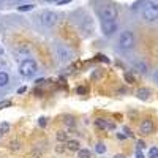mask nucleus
Segmentation results:
<instances>
[{
  "mask_svg": "<svg viewBox=\"0 0 158 158\" xmlns=\"http://www.w3.org/2000/svg\"><path fill=\"white\" fill-rule=\"evenodd\" d=\"M63 122H65V125H68V127H71V128L76 125L74 117H71V115H65V117H63Z\"/></svg>",
  "mask_w": 158,
  "mask_h": 158,
  "instance_id": "obj_13",
  "label": "nucleus"
},
{
  "mask_svg": "<svg viewBox=\"0 0 158 158\" xmlns=\"http://www.w3.org/2000/svg\"><path fill=\"white\" fill-rule=\"evenodd\" d=\"M5 106H11V101H10V100H6V101H2V103H0V109L5 108Z\"/></svg>",
  "mask_w": 158,
  "mask_h": 158,
  "instance_id": "obj_21",
  "label": "nucleus"
},
{
  "mask_svg": "<svg viewBox=\"0 0 158 158\" xmlns=\"http://www.w3.org/2000/svg\"><path fill=\"white\" fill-rule=\"evenodd\" d=\"M153 79H155V81H156V84H158V70L153 73Z\"/></svg>",
  "mask_w": 158,
  "mask_h": 158,
  "instance_id": "obj_26",
  "label": "nucleus"
},
{
  "mask_svg": "<svg viewBox=\"0 0 158 158\" xmlns=\"http://www.w3.org/2000/svg\"><path fill=\"white\" fill-rule=\"evenodd\" d=\"M136 95H138L139 100H149V97H150V90H149V89H139V90L136 92Z\"/></svg>",
  "mask_w": 158,
  "mask_h": 158,
  "instance_id": "obj_9",
  "label": "nucleus"
},
{
  "mask_svg": "<svg viewBox=\"0 0 158 158\" xmlns=\"http://www.w3.org/2000/svg\"><path fill=\"white\" fill-rule=\"evenodd\" d=\"M67 147L68 150H71V152H77L79 150V142L77 141H74V139H70V141H67Z\"/></svg>",
  "mask_w": 158,
  "mask_h": 158,
  "instance_id": "obj_10",
  "label": "nucleus"
},
{
  "mask_svg": "<svg viewBox=\"0 0 158 158\" xmlns=\"http://www.w3.org/2000/svg\"><path fill=\"white\" fill-rule=\"evenodd\" d=\"M136 158H144V155H142V153L138 150V153H136Z\"/></svg>",
  "mask_w": 158,
  "mask_h": 158,
  "instance_id": "obj_29",
  "label": "nucleus"
},
{
  "mask_svg": "<svg viewBox=\"0 0 158 158\" xmlns=\"http://www.w3.org/2000/svg\"><path fill=\"white\" fill-rule=\"evenodd\" d=\"M118 46L122 49L128 51L135 46V33L131 30H123L120 35H118Z\"/></svg>",
  "mask_w": 158,
  "mask_h": 158,
  "instance_id": "obj_3",
  "label": "nucleus"
},
{
  "mask_svg": "<svg viewBox=\"0 0 158 158\" xmlns=\"http://www.w3.org/2000/svg\"><path fill=\"white\" fill-rule=\"evenodd\" d=\"M76 92H77V94H84V92H85V87H77Z\"/></svg>",
  "mask_w": 158,
  "mask_h": 158,
  "instance_id": "obj_22",
  "label": "nucleus"
},
{
  "mask_svg": "<svg viewBox=\"0 0 158 158\" xmlns=\"http://www.w3.org/2000/svg\"><path fill=\"white\" fill-rule=\"evenodd\" d=\"M71 2V0H59V3L60 5H65V3H70Z\"/></svg>",
  "mask_w": 158,
  "mask_h": 158,
  "instance_id": "obj_25",
  "label": "nucleus"
},
{
  "mask_svg": "<svg viewBox=\"0 0 158 158\" xmlns=\"http://www.w3.org/2000/svg\"><path fill=\"white\" fill-rule=\"evenodd\" d=\"M11 149H13V150H15V149L18 150V149H19V144H18V142H13V144H11Z\"/></svg>",
  "mask_w": 158,
  "mask_h": 158,
  "instance_id": "obj_23",
  "label": "nucleus"
},
{
  "mask_svg": "<svg viewBox=\"0 0 158 158\" xmlns=\"http://www.w3.org/2000/svg\"><path fill=\"white\" fill-rule=\"evenodd\" d=\"M153 130H155V127H153V122L150 120V118H144V120L141 122V125H139V131L142 135H152Z\"/></svg>",
  "mask_w": 158,
  "mask_h": 158,
  "instance_id": "obj_7",
  "label": "nucleus"
},
{
  "mask_svg": "<svg viewBox=\"0 0 158 158\" xmlns=\"http://www.w3.org/2000/svg\"><path fill=\"white\" fill-rule=\"evenodd\" d=\"M150 156H152V158L158 156V149H156V147H152V149H150Z\"/></svg>",
  "mask_w": 158,
  "mask_h": 158,
  "instance_id": "obj_20",
  "label": "nucleus"
},
{
  "mask_svg": "<svg viewBox=\"0 0 158 158\" xmlns=\"http://www.w3.org/2000/svg\"><path fill=\"white\" fill-rule=\"evenodd\" d=\"M56 136H57V141H60V142H67V141H68V139H67L68 136H67V133H65V131H57Z\"/></svg>",
  "mask_w": 158,
  "mask_h": 158,
  "instance_id": "obj_14",
  "label": "nucleus"
},
{
  "mask_svg": "<svg viewBox=\"0 0 158 158\" xmlns=\"http://www.w3.org/2000/svg\"><path fill=\"white\" fill-rule=\"evenodd\" d=\"M44 2H48V3H56V2H59V0H44Z\"/></svg>",
  "mask_w": 158,
  "mask_h": 158,
  "instance_id": "obj_30",
  "label": "nucleus"
},
{
  "mask_svg": "<svg viewBox=\"0 0 158 158\" xmlns=\"http://www.w3.org/2000/svg\"><path fill=\"white\" fill-rule=\"evenodd\" d=\"M101 30L106 36H111L117 30V22L115 21H101Z\"/></svg>",
  "mask_w": 158,
  "mask_h": 158,
  "instance_id": "obj_6",
  "label": "nucleus"
},
{
  "mask_svg": "<svg viewBox=\"0 0 158 158\" xmlns=\"http://www.w3.org/2000/svg\"><path fill=\"white\" fill-rule=\"evenodd\" d=\"M8 128H10V125H8V123H3L2 127H0V133H2V135H3V133H6Z\"/></svg>",
  "mask_w": 158,
  "mask_h": 158,
  "instance_id": "obj_19",
  "label": "nucleus"
},
{
  "mask_svg": "<svg viewBox=\"0 0 158 158\" xmlns=\"http://www.w3.org/2000/svg\"><path fill=\"white\" fill-rule=\"evenodd\" d=\"M138 147L142 149V147H146V146H144V142H142V141H139V142H138Z\"/></svg>",
  "mask_w": 158,
  "mask_h": 158,
  "instance_id": "obj_28",
  "label": "nucleus"
},
{
  "mask_svg": "<svg viewBox=\"0 0 158 158\" xmlns=\"http://www.w3.org/2000/svg\"><path fill=\"white\" fill-rule=\"evenodd\" d=\"M40 19H41L43 25H46V27H52V25L57 24L59 16H57V13H54V11H43Z\"/></svg>",
  "mask_w": 158,
  "mask_h": 158,
  "instance_id": "obj_4",
  "label": "nucleus"
},
{
  "mask_svg": "<svg viewBox=\"0 0 158 158\" xmlns=\"http://www.w3.org/2000/svg\"><path fill=\"white\" fill-rule=\"evenodd\" d=\"M95 150H97L98 153H104V152H106V147H104V144H103V142H98V144H97V147H95Z\"/></svg>",
  "mask_w": 158,
  "mask_h": 158,
  "instance_id": "obj_15",
  "label": "nucleus"
},
{
  "mask_svg": "<svg viewBox=\"0 0 158 158\" xmlns=\"http://www.w3.org/2000/svg\"><path fill=\"white\" fill-rule=\"evenodd\" d=\"M0 54H3V48L2 46H0Z\"/></svg>",
  "mask_w": 158,
  "mask_h": 158,
  "instance_id": "obj_31",
  "label": "nucleus"
},
{
  "mask_svg": "<svg viewBox=\"0 0 158 158\" xmlns=\"http://www.w3.org/2000/svg\"><path fill=\"white\" fill-rule=\"evenodd\" d=\"M115 158H123V155H115Z\"/></svg>",
  "mask_w": 158,
  "mask_h": 158,
  "instance_id": "obj_32",
  "label": "nucleus"
},
{
  "mask_svg": "<svg viewBox=\"0 0 158 158\" xmlns=\"http://www.w3.org/2000/svg\"><path fill=\"white\" fill-rule=\"evenodd\" d=\"M18 92H19V94H24V92H27V87H21Z\"/></svg>",
  "mask_w": 158,
  "mask_h": 158,
  "instance_id": "obj_27",
  "label": "nucleus"
},
{
  "mask_svg": "<svg viewBox=\"0 0 158 158\" xmlns=\"http://www.w3.org/2000/svg\"><path fill=\"white\" fill-rule=\"evenodd\" d=\"M125 79H127V81H128V84H133V82H135V77L131 76L130 73H125Z\"/></svg>",
  "mask_w": 158,
  "mask_h": 158,
  "instance_id": "obj_17",
  "label": "nucleus"
},
{
  "mask_svg": "<svg viewBox=\"0 0 158 158\" xmlns=\"http://www.w3.org/2000/svg\"><path fill=\"white\" fill-rule=\"evenodd\" d=\"M33 8V5H22V6H19V11H30Z\"/></svg>",
  "mask_w": 158,
  "mask_h": 158,
  "instance_id": "obj_18",
  "label": "nucleus"
},
{
  "mask_svg": "<svg viewBox=\"0 0 158 158\" xmlns=\"http://www.w3.org/2000/svg\"><path fill=\"white\" fill-rule=\"evenodd\" d=\"M8 81H10L8 74H6L5 71H0V87H5V85L8 84Z\"/></svg>",
  "mask_w": 158,
  "mask_h": 158,
  "instance_id": "obj_11",
  "label": "nucleus"
},
{
  "mask_svg": "<svg viewBox=\"0 0 158 158\" xmlns=\"http://www.w3.org/2000/svg\"><path fill=\"white\" fill-rule=\"evenodd\" d=\"M136 68H138V71H141V73H147V67L144 63H136Z\"/></svg>",
  "mask_w": 158,
  "mask_h": 158,
  "instance_id": "obj_16",
  "label": "nucleus"
},
{
  "mask_svg": "<svg viewBox=\"0 0 158 158\" xmlns=\"http://www.w3.org/2000/svg\"><path fill=\"white\" fill-rule=\"evenodd\" d=\"M90 156H92V153L89 149H79L77 150V158H90Z\"/></svg>",
  "mask_w": 158,
  "mask_h": 158,
  "instance_id": "obj_12",
  "label": "nucleus"
},
{
  "mask_svg": "<svg viewBox=\"0 0 158 158\" xmlns=\"http://www.w3.org/2000/svg\"><path fill=\"white\" fill-rule=\"evenodd\" d=\"M0 138H2V133H0Z\"/></svg>",
  "mask_w": 158,
  "mask_h": 158,
  "instance_id": "obj_33",
  "label": "nucleus"
},
{
  "mask_svg": "<svg viewBox=\"0 0 158 158\" xmlns=\"http://www.w3.org/2000/svg\"><path fill=\"white\" fill-rule=\"evenodd\" d=\"M36 71H38V65H36V62L32 60V59H25V60H22L21 65H19V73H21L24 77H32V76L36 74Z\"/></svg>",
  "mask_w": 158,
  "mask_h": 158,
  "instance_id": "obj_2",
  "label": "nucleus"
},
{
  "mask_svg": "<svg viewBox=\"0 0 158 158\" xmlns=\"http://www.w3.org/2000/svg\"><path fill=\"white\" fill-rule=\"evenodd\" d=\"M101 19L103 21H115L117 19V8L114 5H106L101 10Z\"/></svg>",
  "mask_w": 158,
  "mask_h": 158,
  "instance_id": "obj_5",
  "label": "nucleus"
},
{
  "mask_svg": "<svg viewBox=\"0 0 158 158\" xmlns=\"http://www.w3.org/2000/svg\"><path fill=\"white\" fill-rule=\"evenodd\" d=\"M142 18L147 22L158 21V3L155 2H146L142 6Z\"/></svg>",
  "mask_w": 158,
  "mask_h": 158,
  "instance_id": "obj_1",
  "label": "nucleus"
},
{
  "mask_svg": "<svg viewBox=\"0 0 158 158\" xmlns=\"http://www.w3.org/2000/svg\"><path fill=\"white\" fill-rule=\"evenodd\" d=\"M97 127L101 128V130H109V131L111 130H115V123L106 120V118H98V120H97Z\"/></svg>",
  "mask_w": 158,
  "mask_h": 158,
  "instance_id": "obj_8",
  "label": "nucleus"
},
{
  "mask_svg": "<svg viewBox=\"0 0 158 158\" xmlns=\"http://www.w3.org/2000/svg\"><path fill=\"white\" fill-rule=\"evenodd\" d=\"M40 125H41V127L46 125V118H44V117H43V118H40Z\"/></svg>",
  "mask_w": 158,
  "mask_h": 158,
  "instance_id": "obj_24",
  "label": "nucleus"
}]
</instances>
